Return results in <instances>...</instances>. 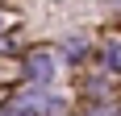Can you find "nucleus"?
Segmentation results:
<instances>
[{
    "mask_svg": "<svg viewBox=\"0 0 121 116\" xmlns=\"http://www.w3.org/2000/svg\"><path fill=\"white\" fill-rule=\"evenodd\" d=\"M25 70H29V75H34L38 83L54 79V54H50V50H34V54L25 58Z\"/></svg>",
    "mask_w": 121,
    "mask_h": 116,
    "instance_id": "obj_1",
    "label": "nucleus"
},
{
    "mask_svg": "<svg viewBox=\"0 0 121 116\" xmlns=\"http://www.w3.org/2000/svg\"><path fill=\"white\" fill-rule=\"evenodd\" d=\"M0 116H34V112H29V108L17 100V104H4V108H0Z\"/></svg>",
    "mask_w": 121,
    "mask_h": 116,
    "instance_id": "obj_2",
    "label": "nucleus"
},
{
    "mask_svg": "<svg viewBox=\"0 0 121 116\" xmlns=\"http://www.w3.org/2000/svg\"><path fill=\"white\" fill-rule=\"evenodd\" d=\"M109 62H113V70H121V37L109 42Z\"/></svg>",
    "mask_w": 121,
    "mask_h": 116,
    "instance_id": "obj_3",
    "label": "nucleus"
},
{
    "mask_svg": "<svg viewBox=\"0 0 121 116\" xmlns=\"http://www.w3.org/2000/svg\"><path fill=\"white\" fill-rule=\"evenodd\" d=\"M92 116H113V112H109V108H100V112H92Z\"/></svg>",
    "mask_w": 121,
    "mask_h": 116,
    "instance_id": "obj_4",
    "label": "nucleus"
},
{
    "mask_svg": "<svg viewBox=\"0 0 121 116\" xmlns=\"http://www.w3.org/2000/svg\"><path fill=\"white\" fill-rule=\"evenodd\" d=\"M0 25H4V17H0Z\"/></svg>",
    "mask_w": 121,
    "mask_h": 116,
    "instance_id": "obj_5",
    "label": "nucleus"
}]
</instances>
